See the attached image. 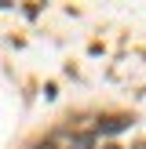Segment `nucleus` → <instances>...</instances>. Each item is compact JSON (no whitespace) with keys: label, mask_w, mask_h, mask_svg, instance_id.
<instances>
[{"label":"nucleus","mask_w":146,"mask_h":149,"mask_svg":"<svg viewBox=\"0 0 146 149\" xmlns=\"http://www.w3.org/2000/svg\"><path fill=\"white\" fill-rule=\"evenodd\" d=\"M36 149H73V138H44L36 142Z\"/></svg>","instance_id":"nucleus-1"},{"label":"nucleus","mask_w":146,"mask_h":149,"mask_svg":"<svg viewBox=\"0 0 146 149\" xmlns=\"http://www.w3.org/2000/svg\"><path fill=\"white\" fill-rule=\"evenodd\" d=\"M121 127H128V116H113L110 124H102V131H106V135H110V131H121Z\"/></svg>","instance_id":"nucleus-2"}]
</instances>
